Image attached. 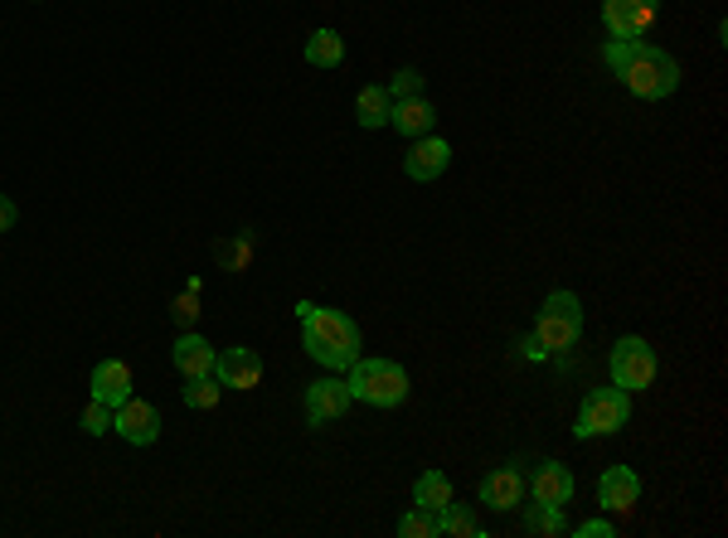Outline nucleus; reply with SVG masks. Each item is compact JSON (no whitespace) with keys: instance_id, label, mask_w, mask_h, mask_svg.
<instances>
[{"instance_id":"c756f323","label":"nucleus","mask_w":728,"mask_h":538,"mask_svg":"<svg viewBox=\"0 0 728 538\" xmlns=\"http://www.w3.org/2000/svg\"><path fill=\"white\" fill-rule=\"evenodd\" d=\"M15 219H20V214H15V204H10V199L0 195V233H10V229H15Z\"/></svg>"},{"instance_id":"4be33fe9","label":"nucleus","mask_w":728,"mask_h":538,"mask_svg":"<svg viewBox=\"0 0 728 538\" xmlns=\"http://www.w3.org/2000/svg\"><path fill=\"white\" fill-rule=\"evenodd\" d=\"M437 534H452V538H472L481 534V524H476V514L466 510V504H447V510H437Z\"/></svg>"},{"instance_id":"a878e982","label":"nucleus","mask_w":728,"mask_h":538,"mask_svg":"<svg viewBox=\"0 0 728 538\" xmlns=\"http://www.w3.org/2000/svg\"><path fill=\"white\" fill-rule=\"evenodd\" d=\"M112 418H117V408H107V402H88L83 408V432L88 436H103V432H112Z\"/></svg>"},{"instance_id":"20e7f679","label":"nucleus","mask_w":728,"mask_h":538,"mask_svg":"<svg viewBox=\"0 0 728 538\" xmlns=\"http://www.w3.org/2000/svg\"><path fill=\"white\" fill-rule=\"evenodd\" d=\"M626 422H632V394L626 388H592L588 398H582L578 408V422H574V436L582 442V436H612L622 432Z\"/></svg>"},{"instance_id":"2eb2a0df","label":"nucleus","mask_w":728,"mask_h":538,"mask_svg":"<svg viewBox=\"0 0 728 538\" xmlns=\"http://www.w3.org/2000/svg\"><path fill=\"white\" fill-rule=\"evenodd\" d=\"M93 398L107 402V408H122V402L131 398V369L122 364V359H103V364L93 369Z\"/></svg>"},{"instance_id":"4468645a","label":"nucleus","mask_w":728,"mask_h":538,"mask_svg":"<svg viewBox=\"0 0 728 538\" xmlns=\"http://www.w3.org/2000/svg\"><path fill=\"white\" fill-rule=\"evenodd\" d=\"M171 359H175V369H181L185 378H199V374H215V359H219V350L205 340V335L181 330V340H175Z\"/></svg>"},{"instance_id":"412c9836","label":"nucleus","mask_w":728,"mask_h":538,"mask_svg":"<svg viewBox=\"0 0 728 538\" xmlns=\"http://www.w3.org/2000/svg\"><path fill=\"white\" fill-rule=\"evenodd\" d=\"M185 408H195V412H209V408H219V398H223V384L215 374H199V378H185Z\"/></svg>"},{"instance_id":"aec40b11","label":"nucleus","mask_w":728,"mask_h":538,"mask_svg":"<svg viewBox=\"0 0 728 538\" xmlns=\"http://www.w3.org/2000/svg\"><path fill=\"white\" fill-rule=\"evenodd\" d=\"M413 504H418V510H447V504H452V480L442 476V470H423L418 480H413Z\"/></svg>"},{"instance_id":"bb28decb","label":"nucleus","mask_w":728,"mask_h":538,"mask_svg":"<svg viewBox=\"0 0 728 538\" xmlns=\"http://www.w3.org/2000/svg\"><path fill=\"white\" fill-rule=\"evenodd\" d=\"M423 93V73L418 69H398L394 78H389V97L394 103H403V97H418Z\"/></svg>"},{"instance_id":"f3484780","label":"nucleus","mask_w":728,"mask_h":538,"mask_svg":"<svg viewBox=\"0 0 728 538\" xmlns=\"http://www.w3.org/2000/svg\"><path fill=\"white\" fill-rule=\"evenodd\" d=\"M389 127L403 131V137H428V131L437 127V107L423 93L403 97V103H394V112H389Z\"/></svg>"},{"instance_id":"9b49d317","label":"nucleus","mask_w":728,"mask_h":538,"mask_svg":"<svg viewBox=\"0 0 728 538\" xmlns=\"http://www.w3.org/2000/svg\"><path fill=\"white\" fill-rule=\"evenodd\" d=\"M636 500H642V476L632 466H608L598 476V504L608 514H626Z\"/></svg>"},{"instance_id":"6e6552de","label":"nucleus","mask_w":728,"mask_h":538,"mask_svg":"<svg viewBox=\"0 0 728 538\" xmlns=\"http://www.w3.org/2000/svg\"><path fill=\"white\" fill-rule=\"evenodd\" d=\"M112 428H117L122 442H131V446H151L155 436H161V412H155V402H146V398L131 394V398L117 408Z\"/></svg>"},{"instance_id":"5701e85b","label":"nucleus","mask_w":728,"mask_h":538,"mask_svg":"<svg viewBox=\"0 0 728 538\" xmlns=\"http://www.w3.org/2000/svg\"><path fill=\"white\" fill-rule=\"evenodd\" d=\"M524 529H530V534H568V524H564V504H544V500H534V504H530V514H524Z\"/></svg>"},{"instance_id":"cd10ccee","label":"nucleus","mask_w":728,"mask_h":538,"mask_svg":"<svg viewBox=\"0 0 728 538\" xmlns=\"http://www.w3.org/2000/svg\"><path fill=\"white\" fill-rule=\"evenodd\" d=\"M195 316H199V286H185V296H175V320L185 325H195Z\"/></svg>"},{"instance_id":"7ed1b4c3","label":"nucleus","mask_w":728,"mask_h":538,"mask_svg":"<svg viewBox=\"0 0 728 538\" xmlns=\"http://www.w3.org/2000/svg\"><path fill=\"white\" fill-rule=\"evenodd\" d=\"M534 335H540L544 350H574L582 340V301L574 291H548L540 320H534Z\"/></svg>"},{"instance_id":"9d476101","label":"nucleus","mask_w":728,"mask_h":538,"mask_svg":"<svg viewBox=\"0 0 728 538\" xmlns=\"http://www.w3.org/2000/svg\"><path fill=\"white\" fill-rule=\"evenodd\" d=\"M350 384L345 378H316V384L307 388V418L311 428H321V422H335L350 412Z\"/></svg>"},{"instance_id":"1a4fd4ad","label":"nucleus","mask_w":728,"mask_h":538,"mask_svg":"<svg viewBox=\"0 0 728 538\" xmlns=\"http://www.w3.org/2000/svg\"><path fill=\"white\" fill-rule=\"evenodd\" d=\"M452 165V145H447L442 137H413L408 155H403V171H408V179H418V185H428V179H437Z\"/></svg>"},{"instance_id":"0eeeda50","label":"nucleus","mask_w":728,"mask_h":538,"mask_svg":"<svg viewBox=\"0 0 728 538\" xmlns=\"http://www.w3.org/2000/svg\"><path fill=\"white\" fill-rule=\"evenodd\" d=\"M660 0H602V25L612 39H642L656 25Z\"/></svg>"},{"instance_id":"393cba45","label":"nucleus","mask_w":728,"mask_h":538,"mask_svg":"<svg viewBox=\"0 0 728 538\" xmlns=\"http://www.w3.org/2000/svg\"><path fill=\"white\" fill-rule=\"evenodd\" d=\"M301 344H307V354L316 359V364H326V369H350V364H355L350 354L331 350V344H326V340H316V335H311V330H301Z\"/></svg>"},{"instance_id":"dca6fc26","label":"nucleus","mask_w":728,"mask_h":538,"mask_svg":"<svg viewBox=\"0 0 728 538\" xmlns=\"http://www.w3.org/2000/svg\"><path fill=\"white\" fill-rule=\"evenodd\" d=\"M524 490H530L534 500H544V504H568L578 486H574V470H568V466L544 461V466L530 476V486H524Z\"/></svg>"},{"instance_id":"f8f14e48","label":"nucleus","mask_w":728,"mask_h":538,"mask_svg":"<svg viewBox=\"0 0 728 538\" xmlns=\"http://www.w3.org/2000/svg\"><path fill=\"white\" fill-rule=\"evenodd\" d=\"M215 378L223 388H257V378H263V359L249 344H233V350H223L215 359Z\"/></svg>"},{"instance_id":"f257e3e1","label":"nucleus","mask_w":728,"mask_h":538,"mask_svg":"<svg viewBox=\"0 0 728 538\" xmlns=\"http://www.w3.org/2000/svg\"><path fill=\"white\" fill-rule=\"evenodd\" d=\"M617 78L626 83V93H636L642 103H660V97H670L680 87V63H675V54H666L660 44L636 39L632 59L622 63Z\"/></svg>"},{"instance_id":"39448f33","label":"nucleus","mask_w":728,"mask_h":538,"mask_svg":"<svg viewBox=\"0 0 728 538\" xmlns=\"http://www.w3.org/2000/svg\"><path fill=\"white\" fill-rule=\"evenodd\" d=\"M656 369H660V359H656V350L642 340V335H622V340L612 344V384L626 388V394L651 388Z\"/></svg>"},{"instance_id":"7c9ffc66","label":"nucleus","mask_w":728,"mask_h":538,"mask_svg":"<svg viewBox=\"0 0 728 538\" xmlns=\"http://www.w3.org/2000/svg\"><path fill=\"white\" fill-rule=\"evenodd\" d=\"M520 354H524V359H544L548 350H544V344H540V335H530V340L520 344Z\"/></svg>"},{"instance_id":"ddd939ff","label":"nucleus","mask_w":728,"mask_h":538,"mask_svg":"<svg viewBox=\"0 0 728 538\" xmlns=\"http://www.w3.org/2000/svg\"><path fill=\"white\" fill-rule=\"evenodd\" d=\"M481 504L486 510H520V500H524V476L520 470H510V466H500V470H490V476H481Z\"/></svg>"},{"instance_id":"c85d7f7f","label":"nucleus","mask_w":728,"mask_h":538,"mask_svg":"<svg viewBox=\"0 0 728 538\" xmlns=\"http://www.w3.org/2000/svg\"><path fill=\"white\" fill-rule=\"evenodd\" d=\"M612 534H617V529H612L608 519H582L574 529V538H612Z\"/></svg>"},{"instance_id":"b1692460","label":"nucleus","mask_w":728,"mask_h":538,"mask_svg":"<svg viewBox=\"0 0 728 538\" xmlns=\"http://www.w3.org/2000/svg\"><path fill=\"white\" fill-rule=\"evenodd\" d=\"M398 538H437V514L413 504V510L398 519Z\"/></svg>"},{"instance_id":"f03ea898","label":"nucleus","mask_w":728,"mask_h":538,"mask_svg":"<svg viewBox=\"0 0 728 538\" xmlns=\"http://www.w3.org/2000/svg\"><path fill=\"white\" fill-rule=\"evenodd\" d=\"M350 398L369 402V408H398L408 398V369L394 364V359H355L350 364Z\"/></svg>"},{"instance_id":"a211bd4d","label":"nucleus","mask_w":728,"mask_h":538,"mask_svg":"<svg viewBox=\"0 0 728 538\" xmlns=\"http://www.w3.org/2000/svg\"><path fill=\"white\" fill-rule=\"evenodd\" d=\"M389 112H394V97H389V87H384V83L360 87V97H355V121H360L365 131L389 127Z\"/></svg>"},{"instance_id":"423d86ee","label":"nucleus","mask_w":728,"mask_h":538,"mask_svg":"<svg viewBox=\"0 0 728 538\" xmlns=\"http://www.w3.org/2000/svg\"><path fill=\"white\" fill-rule=\"evenodd\" d=\"M297 316H301V330H311L316 340H326L331 350H340V354L360 359V325H355L350 316H345V311L311 306V301H301V306H297Z\"/></svg>"},{"instance_id":"6ab92c4d","label":"nucleus","mask_w":728,"mask_h":538,"mask_svg":"<svg viewBox=\"0 0 728 538\" xmlns=\"http://www.w3.org/2000/svg\"><path fill=\"white\" fill-rule=\"evenodd\" d=\"M307 63L311 69H340L345 63V39L335 35V30H311V39H307Z\"/></svg>"}]
</instances>
